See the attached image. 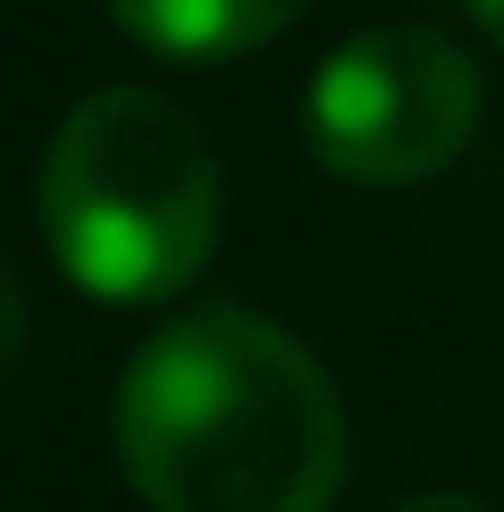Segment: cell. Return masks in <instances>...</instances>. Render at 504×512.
<instances>
[{"label": "cell", "instance_id": "cell-1", "mask_svg": "<svg viewBox=\"0 0 504 512\" xmlns=\"http://www.w3.org/2000/svg\"><path fill=\"white\" fill-rule=\"evenodd\" d=\"M118 462L152 512H328L345 403L261 311H185L118 378Z\"/></svg>", "mask_w": 504, "mask_h": 512}, {"label": "cell", "instance_id": "cell-2", "mask_svg": "<svg viewBox=\"0 0 504 512\" xmlns=\"http://www.w3.org/2000/svg\"><path fill=\"white\" fill-rule=\"evenodd\" d=\"M219 152L152 84L84 93L42 152V244L101 303L185 294L219 244Z\"/></svg>", "mask_w": 504, "mask_h": 512}, {"label": "cell", "instance_id": "cell-3", "mask_svg": "<svg viewBox=\"0 0 504 512\" xmlns=\"http://www.w3.org/2000/svg\"><path fill=\"white\" fill-rule=\"evenodd\" d=\"M479 126V68L429 26H370L311 76L303 135L345 185H420L462 160Z\"/></svg>", "mask_w": 504, "mask_h": 512}, {"label": "cell", "instance_id": "cell-4", "mask_svg": "<svg viewBox=\"0 0 504 512\" xmlns=\"http://www.w3.org/2000/svg\"><path fill=\"white\" fill-rule=\"evenodd\" d=\"M110 9L160 59H244L269 51L311 0H110Z\"/></svg>", "mask_w": 504, "mask_h": 512}, {"label": "cell", "instance_id": "cell-5", "mask_svg": "<svg viewBox=\"0 0 504 512\" xmlns=\"http://www.w3.org/2000/svg\"><path fill=\"white\" fill-rule=\"evenodd\" d=\"M17 361H26V294H17L9 261H0V403L17 387Z\"/></svg>", "mask_w": 504, "mask_h": 512}, {"label": "cell", "instance_id": "cell-6", "mask_svg": "<svg viewBox=\"0 0 504 512\" xmlns=\"http://www.w3.org/2000/svg\"><path fill=\"white\" fill-rule=\"evenodd\" d=\"M395 512H488L479 496H462V487H429V496H404Z\"/></svg>", "mask_w": 504, "mask_h": 512}]
</instances>
